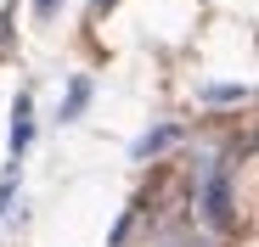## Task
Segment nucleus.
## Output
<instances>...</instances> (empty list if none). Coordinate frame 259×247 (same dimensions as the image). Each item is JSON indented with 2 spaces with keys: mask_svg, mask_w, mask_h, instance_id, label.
Instances as JSON below:
<instances>
[{
  "mask_svg": "<svg viewBox=\"0 0 259 247\" xmlns=\"http://www.w3.org/2000/svg\"><path fill=\"white\" fill-rule=\"evenodd\" d=\"M6 39H12V12H0V51H6Z\"/></svg>",
  "mask_w": 259,
  "mask_h": 247,
  "instance_id": "6e6552de",
  "label": "nucleus"
},
{
  "mask_svg": "<svg viewBox=\"0 0 259 247\" xmlns=\"http://www.w3.org/2000/svg\"><path fill=\"white\" fill-rule=\"evenodd\" d=\"M84 101H91V79H73L68 96H62V124H73V118L84 112Z\"/></svg>",
  "mask_w": 259,
  "mask_h": 247,
  "instance_id": "7ed1b4c3",
  "label": "nucleus"
},
{
  "mask_svg": "<svg viewBox=\"0 0 259 247\" xmlns=\"http://www.w3.org/2000/svg\"><path fill=\"white\" fill-rule=\"evenodd\" d=\"M12 197H17V163L6 174H0V219H6V208H12Z\"/></svg>",
  "mask_w": 259,
  "mask_h": 247,
  "instance_id": "423d86ee",
  "label": "nucleus"
},
{
  "mask_svg": "<svg viewBox=\"0 0 259 247\" xmlns=\"http://www.w3.org/2000/svg\"><path fill=\"white\" fill-rule=\"evenodd\" d=\"M242 85H203V101H242Z\"/></svg>",
  "mask_w": 259,
  "mask_h": 247,
  "instance_id": "39448f33",
  "label": "nucleus"
},
{
  "mask_svg": "<svg viewBox=\"0 0 259 247\" xmlns=\"http://www.w3.org/2000/svg\"><path fill=\"white\" fill-rule=\"evenodd\" d=\"M169 141H175V124H158V130H147V135L136 141V157H152V152L169 146Z\"/></svg>",
  "mask_w": 259,
  "mask_h": 247,
  "instance_id": "20e7f679",
  "label": "nucleus"
},
{
  "mask_svg": "<svg viewBox=\"0 0 259 247\" xmlns=\"http://www.w3.org/2000/svg\"><path fill=\"white\" fill-rule=\"evenodd\" d=\"M57 6H62V0H34V12H39V17H57Z\"/></svg>",
  "mask_w": 259,
  "mask_h": 247,
  "instance_id": "0eeeda50",
  "label": "nucleus"
},
{
  "mask_svg": "<svg viewBox=\"0 0 259 247\" xmlns=\"http://www.w3.org/2000/svg\"><path fill=\"white\" fill-rule=\"evenodd\" d=\"M28 141H34V101L17 96V107H12V163L28 152Z\"/></svg>",
  "mask_w": 259,
  "mask_h": 247,
  "instance_id": "f03ea898",
  "label": "nucleus"
},
{
  "mask_svg": "<svg viewBox=\"0 0 259 247\" xmlns=\"http://www.w3.org/2000/svg\"><path fill=\"white\" fill-rule=\"evenodd\" d=\"M197 214H203V225L220 236L226 225H231V202H226V174H220V163L214 157H203V180H197Z\"/></svg>",
  "mask_w": 259,
  "mask_h": 247,
  "instance_id": "f257e3e1",
  "label": "nucleus"
}]
</instances>
